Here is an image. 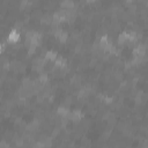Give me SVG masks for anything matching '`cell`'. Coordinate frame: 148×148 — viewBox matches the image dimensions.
<instances>
[{"mask_svg": "<svg viewBox=\"0 0 148 148\" xmlns=\"http://www.w3.org/2000/svg\"><path fill=\"white\" fill-rule=\"evenodd\" d=\"M5 50H6V43L2 42V44H1V53H2V54L5 53Z\"/></svg>", "mask_w": 148, "mask_h": 148, "instance_id": "7", "label": "cell"}, {"mask_svg": "<svg viewBox=\"0 0 148 148\" xmlns=\"http://www.w3.org/2000/svg\"><path fill=\"white\" fill-rule=\"evenodd\" d=\"M20 40H21V31L17 28H12L7 35L6 42L9 45H17L20 43Z\"/></svg>", "mask_w": 148, "mask_h": 148, "instance_id": "1", "label": "cell"}, {"mask_svg": "<svg viewBox=\"0 0 148 148\" xmlns=\"http://www.w3.org/2000/svg\"><path fill=\"white\" fill-rule=\"evenodd\" d=\"M84 2H86L87 5H95V3L98 2V0H84Z\"/></svg>", "mask_w": 148, "mask_h": 148, "instance_id": "6", "label": "cell"}, {"mask_svg": "<svg viewBox=\"0 0 148 148\" xmlns=\"http://www.w3.org/2000/svg\"><path fill=\"white\" fill-rule=\"evenodd\" d=\"M54 112H56V114H57V117L59 119H69V116H71L72 110L69 109V106H66V105L60 104V105L57 106V109L54 110Z\"/></svg>", "mask_w": 148, "mask_h": 148, "instance_id": "3", "label": "cell"}, {"mask_svg": "<svg viewBox=\"0 0 148 148\" xmlns=\"http://www.w3.org/2000/svg\"><path fill=\"white\" fill-rule=\"evenodd\" d=\"M58 56H59L58 52H57L56 50H53V49L46 50L45 53H44V58H45V60H46L47 62H54L56 59L58 58Z\"/></svg>", "mask_w": 148, "mask_h": 148, "instance_id": "5", "label": "cell"}, {"mask_svg": "<svg viewBox=\"0 0 148 148\" xmlns=\"http://www.w3.org/2000/svg\"><path fill=\"white\" fill-rule=\"evenodd\" d=\"M84 117H86V114H84L83 110H81V109H73L72 112H71V116H69V120H71L72 124L77 125V124H80L83 120Z\"/></svg>", "mask_w": 148, "mask_h": 148, "instance_id": "2", "label": "cell"}, {"mask_svg": "<svg viewBox=\"0 0 148 148\" xmlns=\"http://www.w3.org/2000/svg\"><path fill=\"white\" fill-rule=\"evenodd\" d=\"M53 66L58 69H66L68 67V59L65 56L59 54L58 58L56 59V61L53 62Z\"/></svg>", "mask_w": 148, "mask_h": 148, "instance_id": "4", "label": "cell"}]
</instances>
